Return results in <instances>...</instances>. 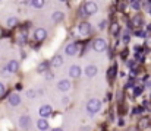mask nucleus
<instances>
[{
	"mask_svg": "<svg viewBox=\"0 0 151 131\" xmlns=\"http://www.w3.org/2000/svg\"><path fill=\"white\" fill-rule=\"evenodd\" d=\"M100 108H101V102L99 99H90L88 103H87V111H88L90 115L97 114V112L100 111Z\"/></svg>",
	"mask_w": 151,
	"mask_h": 131,
	"instance_id": "obj_1",
	"label": "nucleus"
},
{
	"mask_svg": "<svg viewBox=\"0 0 151 131\" xmlns=\"http://www.w3.org/2000/svg\"><path fill=\"white\" fill-rule=\"evenodd\" d=\"M97 4L94 3V1H88V3H85L84 6H82V10H84V13L85 15H94L96 12H97Z\"/></svg>",
	"mask_w": 151,
	"mask_h": 131,
	"instance_id": "obj_2",
	"label": "nucleus"
},
{
	"mask_svg": "<svg viewBox=\"0 0 151 131\" xmlns=\"http://www.w3.org/2000/svg\"><path fill=\"white\" fill-rule=\"evenodd\" d=\"M93 48H94L96 51L101 52V51H104V50L107 48V44H106V41H104V40L99 38V40H96V41L93 42Z\"/></svg>",
	"mask_w": 151,
	"mask_h": 131,
	"instance_id": "obj_3",
	"label": "nucleus"
},
{
	"mask_svg": "<svg viewBox=\"0 0 151 131\" xmlns=\"http://www.w3.org/2000/svg\"><path fill=\"white\" fill-rule=\"evenodd\" d=\"M46 37H47V31H46L44 28H38V29H35V32H34V38H35L37 41H44Z\"/></svg>",
	"mask_w": 151,
	"mask_h": 131,
	"instance_id": "obj_4",
	"label": "nucleus"
},
{
	"mask_svg": "<svg viewBox=\"0 0 151 131\" xmlns=\"http://www.w3.org/2000/svg\"><path fill=\"white\" fill-rule=\"evenodd\" d=\"M78 29H79V34H81V35H88V34L91 32V25H90L88 22H81Z\"/></svg>",
	"mask_w": 151,
	"mask_h": 131,
	"instance_id": "obj_5",
	"label": "nucleus"
},
{
	"mask_svg": "<svg viewBox=\"0 0 151 131\" xmlns=\"http://www.w3.org/2000/svg\"><path fill=\"white\" fill-rule=\"evenodd\" d=\"M51 115V106L50 105H43L41 108H40V117L41 118H47V117H50Z\"/></svg>",
	"mask_w": 151,
	"mask_h": 131,
	"instance_id": "obj_6",
	"label": "nucleus"
},
{
	"mask_svg": "<svg viewBox=\"0 0 151 131\" xmlns=\"http://www.w3.org/2000/svg\"><path fill=\"white\" fill-rule=\"evenodd\" d=\"M65 51H66V54H68V55H75V54H76V51H78V44H75V42L68 44V45H66V48H65Z\"/></svg>",
	"mask_w": 151,
	"mask_h": 131,
	"instance_id": "obj_7",
	"label": "nucleus"
},
{
	"mask_svg": "<svg viewBox=\"0 0 151 131\" xmlns=\"http://www.w3.org/2000/svg\"><path fill=\"white\" fill-rule=\"evenodd\" d=\"M18 67H19L18 61H16V60H12V61L7 63V66H6V72H9V73H15V72H18Z\"/></svg>",
	"mask_w": 151,
	"mask_h": 131,
	"instance_id": "obj_8",
	"label": "nucleus"
},
{
	"mask_svg": "<svg viewBox=\"0 0 151 131\" xmlns=\"http://www.w3.org/2000/svg\"><path fill=\"white\" fill-rule=\"evenodd\" d=\"M69 76L73 77V79L79 77V76H81V69H79V66H72V67L69 69Z\"/></svg>",
	"mask_w": 151,
	"mask_h": 131,
	"instance_id": "obj_9",
	"label": "nucleus"
},
{
	"mask_svg": "<svg viewBox=\"0 0 151 131\" xmlns=\"http://www.w3.org/2000/svg\"><path fill=\"white\" fill-rule=\"evenodd\" d=\"M9 103H10L12 106H18V105L21 103V98H19V95L12 93V95L9 96Z\"/></svg>",
	"mask_w": 151,
	"mask_h": 131,
	"instance_id": "obj_10",
	"label": "nucleus"
},
{
	"mask_svg": "<svg viewBox=\"0 0 151 131\" xmlns=\"http://www.w3.org/2000/svg\"><path fill=\"white\" fill-rule=\"evenodd\" d=\"M37 127H38V130H41V131L49 130V123H47V120L40 118V120H38V123H37Z\"/></svg>",
	"mask_w": 151,
	"mask_h": 131,
	"instance_id": "obj_11",
	"label": "nucleus"
},
{
	"mask_svg": "<svg viewBox=\"0 0 151 131\" xmlns=\"http://www.w3.org/2000/svg\"><path fill=\"white\" fill-rule=\"evenodd\" d=\"M59 90H62V92H66V90H69L70 89V83L68 82V80H62V82H59Z\"/></svg>",
	"mask_w": 151,
	"mask_h": 131,
	"instance_id": "obj_12",
	"label": "nucleus"
},
{
	"mask_svg": "<svg viewBox=\"0 0 151 131\" xmlns=\"http://www.w3.org/2000/svg\"><path fill=\"white\" fill-rule=\"evenodd\" d=\"M85 73H87L88 77H94V76L97 74V67H96V66H88V67L85 69Z\"/></svg>",
	"mask_w": 151,
	"mask_h": 131,
	"instance_id": "obj_13",
	"label": "nucleus"
},
{
	"mask_svg": "<svg viewBox=\"0 0 151 131\" xmlns=\"http://www.w3.org/2000/svg\"><path fill=\"white\" fill-rule=\"evenodd\" d=\"M29 123H31V118L29 117H21V120H19V125L22 128H28L29 127Z\"/></svg>",
	"mask_w": 151,
	"mask_h": 131,
	"instance_id": "obj_14",
	"label": "nucleus"
},
{
	"mask_svg": "<svg viewBox=\"0 0 151 131\" xmlns=\"http://www.w3.org/2000/svg\"><path fill=\"white\" fill-rule=\"evenodd\" d=\"M51 64H53L54 67H60V66L63 64V58H62L60 55H54V57L51 58Z\"/></svg>",
	"mask_w": 151,
	"mask_h": 131,
	"instance_id": "obj_15",
	"label": "nucleus"
},
{
	"mask_svg": "<svg viewBox=\"0 0 151 131\" xmlns=\"http://www.w3.org/2000/svg\"><path fill=\"white\" fill-rule=\"evenodd\" d=\"M63 18H65V15L62 12H54L53 13V21L54 22H60V21H63Z\"/></svg>",
	"mask_w": 151,
	"mask_h": 131,
	"instance_id": "obj_16",
	"label": "nucleus"
},
{
	"mask_svg": "<svg viewBox=\"0 0 151 131\" xmlns=\"http://www.w3.org/2000/svg\"><path fill=\"white\" fill-rule=\"evenodd\" d=\"M116 72H117V67H116V66H111V67L109 69V72H107V77H109V79H113V77L116 76Z\"/></svg>",
	"mask_w": 151,
	"mask_h": 131,
	"instance_id": "obj_17",
	"label": "nucleus"
},
{
	"mask_svg": "<svg viewBox=\"0 0 151 131\" xmlns=\"http://www.w3.org/2000/svg\"><path fill=\"white\" fill-rule=\"evenodd\" d=\"M29 4L32 7H35V9H40V7L44 6V1H41V0H32V1H29Z\"/></svg>",
	"mask_w": 151,
	"mask_h": 131,
	"instance_id": "obj_18",
	"label": "nucleus"
},
{
	"mask_svg": "<svg viewBox=\"0 0 151 131\" xmlns=\"http://www.w3.org/2000/svg\"><path fill=\"white\" fill-rule=\"evenodd\" d=\"M148 124H150V120H148V118H142V120L139 121V125H138V127H139L141 130H144V128L148 127Z\"/></svg>",
	"mask_w": 151,
	"mask_h": 131,
	"instance_id": "obj_19",
	"label": "nucleus"
},
{
	"mask_svg": "<svg viewBox=\"0 0 151 131\" xmlns=\"http://www.w3.org/2000/svg\"><path fill=\"white\" fill-rule=\"evenodd\" d=\"M6 23H7V26H9V28H12V26H15V25L18 23V19H16V18H9Z\"/></svg>",
	"mask_w": 151,
	"mask_h": 131,
	"instance_id": "obj_20",
	"label": "nucleus"
},
{
	"mask_svg": "<svg viewBox=\"0 0 151 131\" xmlns=\"http://www.w3.org/2000/svg\"><path fill=\"white\" fill-rule=\"evenodd\" d=\"M119 29H120V28H119V23L114 22V23L111 25V34H113V35H117V34H119Z\"/></svg>",
	"mask_w": 151,
	"mask_h": 131,
	"instance_id": "obj_21",
	"label": "nucleus"
},
{
	"mask_svg": "<svg viewBox=\"0 0 151 131\" xmlns=\"http://www.w3.org/2000/svg\"><path fill=\"white\" fill-rule=\"evenodd\" d=\"M142 86H135L134 87V96H139L141 93H142Z\"/></svg>",
	"mask_w": 151,
	"mask_h": 131,
	"instance_id": "obj_22",
	"label": "nucleus"
},
{
	"mask_svg": "<svg viewBox=\"0 0 151 131\" xmlns=\"http://www.w3.org/2000/svg\"><path fill=\"white\" fill-rule=\"evenodd\" d=\"M134 23H135V25H138V26H139V25H142V23H144L142 16H137V18H134Z\"/></svg>",
	"mask_w": 151,
	"mask_h": 131,
	"instance_id": "obj_23",
	"label": "nucleus"
},
{
	"mask_svg": "<svg viewBox=\"0 0 151 131\" xmlns=\"http://www.w3.org/2000/svg\"><path fill=\"white\" fill-rule=\"evenodd\" d=\"M47 67H49V63H47V61H44V63H41V64H40V67H38V72L47 70Z\"/></svg>",
	"mask_w": 151,
	"mask_h": 131,
	"instance_id": "obj_24",
	"label": "nucleus"
},
{
	"mask_svg": "<svg viewBox=\"0 0 151 131\" xmlns=\"http://www.w3.org/2000/svg\"><path fill=\"white\" fill-rule=\"evenodd\" d=\"M134 114H135V115L142 114V106H137V108H134Z\"/></svg>",
	"mask_w": 151,
	"mask_h": 131,
	"instance_id": "obj_25",
	"label": "nucleus"
},
{
	"mask_svg": "<svg viewBox=\"0 0 151 131\" xmlns=\"http://www.w3.org/2000/svg\"><path fill=\"white\" fill-rule=\"evenodd\" d=\"M132 7L134 9H139L141 7V1H132Z\"/></svg>",
	"mask_w": 151,
	"mask_h": 131,
	"instance_id": "obj_26",
	"label": "nucleus"
},
{
	"mask_svg": "<svg viewBox=\"0 0 151 131\" xmlns=\"http://www.w3.org/2000/svg\"><path fill=\"white\" fill-rule=\"evenodd\" d=\"M135 35L137 37H145V32L144 31H135Z\"/></svg>",
	"mask_w": 151,
	"mask_h": 131,
	"instance_id": "obj_27",
	"label": "nucleus"
},
{
	"mask_svg": "<svg viewBox=\"0 0 151 131\" xmlns=\"http://www.w3.org/2000/svg\"><path fill=\"white\" fill-rule=\"evenodd\" d=\"M135 58H137V60H139V61H142V60H144V57H142V54H141V52H137Z\"/></svg>",
	"mask_w": 151,
	"mask_h": 131,
	"instance_id": "obj_28",
	"label": "nucleus"
},
{
	"mask_svg": "<svg viewBox=\"0 0 151 131\" xmlns=\"http://www.w3.org/2000/svg\"><path fill=\"white\" fill-rule=\"evenodd\" d=\"M123 42L125 44L129 42V35H128V34H125V35H123Z\"/></svg>",
	"mask_w": 151,
	"mask_h": 131,
	"instance_id": "obj_29",
	"label": "nucleus"
},
{
	"mask_svg": "<svg viewBox=\"0 0 151 131\" xmlns=\"http://www.w3.org/2000/svg\"><path fill=\"white\" fill-rule=\"evenodd\" d=\"M27 95H28V98H34V96H35V92H34V90H29Z\"/></svg>",
	"mask_w": 151,
	"mask_h": 131,
	"instance_id": "obj_30",
	"label": "nucleus"
},
{
	"mask_svg": "<svg viewBox=\"0 0 151 131\" xmlns=\"http://www.w3.org/2000/svg\"><path fill=\"white\" fill-rule=\"evenodd\" d=\"M3 93H4V85H3V83H0V96H1Z\"/></svg>",
	"mask_w": 151,
	"mask_h": 131,
	"instance_id": "obj_31",
	"label": "nucleus"
},
{
	"mask_svg": "<svg viewBox=\"0 0 151 131\" xmlns=\"http://www.w3.org/2000/svg\"><path fill=\"white\" fill-rule=\"evenodd\" d=\"M129 69H135V61H129Z\"/></svg>",
	"mask_w": 151,
	"mask_h": 131,
	"instance_id": "obj_32",
	"label": "nucleus"
},
{
	"mask_svg": "<svg viewBox=\"0 0 151 131\" xmlns=\"http://www.w3.org/2000/svg\"><path fill=\"white\" fill-rule=\"evenodd\" d=\"M46 79H47V80H51V79H53V73H47V74H46Z\"/></svg>",
	"mask_w": 151,
	"mask_h": 131,
	"instance_id": "obj_33",
	"label": "nucleus"
},
{
	"mask_svg": "<svg viewBox=\"0 0 151 131\" xmlns=\"http://www.w3.org/2000/svg\"><path fill=\"white\" fill-rule=\"evenodd\" d=\"M126 55H128V50H125V51L122 52V58H126Z\"/></svg>",
	"mask_w": 151,
	"mask_h": 131,
	"instance_id": "obj_34",
	"label": "nucleus"
},
{
	"mask_svg": "<svg viewBox=\"0 0 151 131\" xmlns=\"http://www.w3.org/2000/svg\"><path fill=\"white\" fill-rule=\"evenodd\" d=\"M68 101H69L68 98H63V99H62V103H63V105H68Z\"/></svg>",
	"mask_w": 151,
	"mask_h": 131,
	"instance_id": "obj_35",
	"label": "nucleus"
},
{
	"mask_svg": "<svg viewBox=\"0 0 151 131\" xmlns=\"http://www.w3.org/2000/svg\"><path fill=\"white\" fill-rule=\"evenodd\" d=\"M104 26H106V22H101V23H100V28H101V29H103Z\"/></svg>",
	"mask_w": 151,
	"mask_h": 131,
	"instance_id": "obj_36",
	"label": "nucleus"
},
{
	"mask_svg": "<svg viewBox=\"0 0 151 131\" xmlns=\"http://www.w3.org/2000/svg\"><path fill=\"white\" fill-rule=\"evenodd\" d=\"M51 131H63L62 128H54V130H51Z\"/></svg>",
	"mask_w": 151,
	"mask_h": 131,
	"instance_id": "obj_37",
	"label": "nucleus"
},
{
	"mask_svg": "<svg viewBox=\"0 0 151 131\" xmlns=\"http://www.w3.org/2000/svg\"><path fill=\"white\" fill-rule=\"evenodd\" d=\"M147 86H148V87H151V82H148V83H147Z\"/></svg>",
	"mask_w": 151,
	"mask_h": 131,
	"instance_id": "obj_38",
	"label": "nucleus"
},
{
	"mask_svg": "<svg viewBox=\"0 0 151 131\" xmlns=\"http://www.w3.org/2000/svg\"><path fill=\"white\" fill-rule=\"evenodd\" d=\"M129 131H137V128H131V130Z\"/></svg>",
	"mask_w": 151,
	"mask_h": 131,
	"instance_id": "obj_39",
	"label": "nucleus"
},
{
	"mask_svg": "<svg viewBox=\"0 0 151 131\" xmlns=\"http://www.w3.org/2000/svg\"><path fill=\"white\" fill-rule=\"evenodd\" d=\"M148 12H150V13H151V7H148Z\"/></svg>",
	"mask_w": 151,
	"mask_h": 131,
	"instance_id": "obj_40",
	"label": "nucleus"
}]
</instances>
